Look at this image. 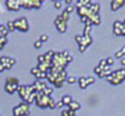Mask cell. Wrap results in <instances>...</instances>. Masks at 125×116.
Segmentation results:
<instances>
[{
	"instance_id": "f35d334b",
	"label": "cell",
	"mask_w": 125,
	"mask_h": 116,
	"mask_svg": "<svg viewBox=\"0 0 125 116\" xmlns=\"http://www.w3.org/2000/svg\"><path fill=\"white\" fill-rule=\"evenodd\" d=\"M52 1H54V3H55V1H58V0H52Z\"/></svg>"
},
{
	"instance_id": "d6986e66",
	"label": "cell",
	"mask_w": 125,
	"mask_h": 116,
	"mask_svg": "<svg viewBox=\"0 0 125 116\" xmlns=\"http://www.w3.org/2000/svg\"><path fill=\"white\" fill-rule=\"evenodd\" d=\"M6 43H8V38L0 34V50H1V49L5 46V44H6Z\"/></svg>"
},
{
	"instance_id": "4316f807",
	"label": "cell",
	"mask_w": 125,
	"mask_h": 116,
	"mask_svg": "<svg viewBox=\"0 0 125 116\" xmlns=\"http://www.w3.org/2000/svg\"><path fill=\"white\" fill-rule=\"evenodd\" d=\"M86 80H87V83H88V86L94 83V77H93V76H88V77H86Z\"/></svg>"
},
{
	"instance_id": "ba28073f",
	"label": "cell",
	"mask_w": 125,
	"mask_h": 116,
	"mask_svg": "<svg viewBox=\"0 0 125 116\" xmlns=\"http://www.w3.org/2000/svg\"><path fill=\"white\" fill-rule=\"evenodd\" d=\"M124 5H125V0H112L110 9H112V11H116L120 8H123Z\"/></svg>"
},
{
	"instance_id": "e575fe53",
	"label": "cell",
	"mask_w": 125,
	"mask_h": 116,
	"mask_svg": "<svg viewBox=\"0 0 125 116\" xmlns=\"http://www.w3.org/2000/svg\"><path fill=\"white\" fill-rule=\"evenodd\" d=\"M62 105H64V104H62V101H61V100H59V101H56V107H61Z\"/></svg>"
},
{
	"instance_id": "5bb4252c",
	"label": "cell",
	"mask_w": 125,
	"mask_h": 116,
	"mask_svg": "<svg viewBox=\"0 0 125 116\" xmlns=\"http://www.w3.org/2000/svg\"><path fill=\"white\" fill-rule=\"evenodd\" d=\"M73 100H74V99H73V97H71L70 94H65L64 97L61 98V101H62V104H64V105H68V106H69V104H70Z\"/></svg>"
},
{
	"instance_id": "484cf974",
	"label": "cell",
	"mask_w": 125,
	"mask_h": 116,
	"mask_svg": "<svg viewBox=\"0 0 125 116\" xmlns=\"http://www.w3.org/2000/svg\"><path fill=\"white\" fill-rule=\"evenodd\" d=\"M42 44H43V43H42L39 39H38V40H36V42L33 43V45H34V48H36V49H41V48H42Z\"/></svg>"
},
{
	"instance_id": "d4e9b609",
	"label": "cell",
	"mask_w": 125,
	"mask_h": 116,
	"mask_svg": "<svg viewBox=\"0 0 125 116\" xmlns=\"http://www.w3.org/2000/svg\"><path fill=\"white\" fill-rule=\"evenodd\" d=\"M105 61H107V65L108 66H112L114 64V57L113 56H109V57H107V59H105Z\"/></svg>"
},
{
	"instance_id": "8d00e7d4",
	"label": "cell",
	"mask_w": 125,
	"mask_h": 116,
	"mask_svg": "<svg viewBox=\"0 0 125 116\" xmlns=\"http://www.w3.org/2000/svg\"><path fill=\"white\" fill-rule=\"evenodd\" d=\"M3 71H5V67L3 64H0V72H3Z\"/></svg>"
},
{
	"instance_id": "4fadbf2b",
	"label": "cell",
	"mask_w": 125,
	"mask_h": 116,
	"mask_svg": "<svg viewBox=\"0 0 125 116\" xmlns=\"http://www.w3.org/2000/svg\"><path fill=\"white\" fill-rule=\"evenodd\" d=\"M77 82H79V86H80V88L81 89H85V88H87L88 87V83H87V80H86V77H79L77 78Z\"/></svg>"
},
{
	"instance_id": "8992f818",
	"label": "cell",
	"mask_w": 125,
	"mask_h": 116,
	"mask_svg": "<svg viewBox=\"0 0 125 116\" xmlns=\"http://www.w3.org/2000/svg\"><path fill=\"white\" fill-rule=\"evenodd\" d=\"M14 25H15V29L20 31V32H28L30 31V22L26 17H20L14 20Z\"/></svg>"
},
{
	"instance_id": "74e56055",
	"label": "cell",
	"mask_w": 125,
	"mask_h": 116,
	"mask_svg": "<svg viewBox=\"0 0 125 116\" xmlns=\"http://www.w3.org/2000/svg\"><path fill=\"white\" fill-rule=\"evenodd\" d=\"M64 1H65L66 4H69V5H70V4L73 3V0H64Z\"/></svg>"
},
{
	"instance_id": "1f68e13d",
	"label": "cell",
	"mask_w": 125,
	"mask_h": 116,
	"mask_svg": "<svg viewBox=\"0 0 125 116\" xmlns=\"http://www.w3.org/2000/svg\"><path fill=\"white\" fill-rule=\"evenodd\" d=\"M38 71H39V70H38V67H37V66H34V67H32V69H31V73H32V75H34V76H36V73H37Z\"/></svg>"
},
{
	"instance_id": "d6a6232c",
	"label": "cell",
	"mask_w": 125,
	"mask_h": 116,
	"mask_svg": "<svg viewBox=\"0 0 125 116\" xmlns=\"http://www.w3.org/2000/svg\"><path fill=\"white\" fill-rule=\"evenodd\" d=\"M65 10H66V11H68L69 14H71V12L74 11V6H71V5H69V6H68V8H66Z\"/></svg>"
},
{
	"instance_id": "44dd1931",
	"label": "cell",
	"mask_w": 125,
	"mask_h": 116,
	"mask_svg": "<svg viewBox=\"0 0 125 116\" xmlns=\"http://www.w3.org/2000/svg\"><path fill=\"white\" fill-rule=\"evenodd\" d=\"M92 29V25H85V28H83V36H88L90 32Z\"/></svg>"
},
{
	"instance_id": "9a60e30c",
	"label": "cell",
	"mask_w": 125,
	"mask_h": 116,
	"mask_svg": "<svg viewBox=\"0 0 125 116\" xmlns=\"http://www.w3.org/2000/svg\"><path fill=\"white\" fill-rule=\"evenodd\" d=\"M115 57H116V59H123V57H124V55H125V45L121 48V49H119L118 51H115Z\"/></svg>"
},
{
	"instance_id": "5b68a950",
	"label": "cell",
	"mask_w": 125,
	"mask_h": 116,
	"mask_svg": "<svg viewBox=\"0 0 125 116\" xmlns=\"http://www.w3.org/2000/svg\"><path fill=\"white\" fill-rule=\"evenodd\" d=\"M33 92H36V90H34V88H33L32 84H31V86L22 84V86H19V88H17V93H19V95L21 97V99H22L23 101H27L28 97H30ZM36 93H37V92H36Z\"/></svg>"
},
{
	"instance_id": "83f0119b",
	"label": "cell",
	"mask_w": 125,
	"mask_h": 116,
	"mask_svg": "<svg viewBox=\"0 0 125 116\" xmlns=\"http://www.w3.org/2000/svg\"><path fill=\"white\" fill-rule=\"evenodd\" d=\"M98 66H99V67H102V69H103V67H105V66H108V65H107V61H105V59H102V60L99 61Z\"/></svg>"
},
{
	"instance_id": "d590c367",
	"label": "cell",
	"mask_w": 125,
	"mask_h": 116,
	"mask_svg": "<svg viewBox=\"0 0 125 116\" xmlns=\"http://www.w3.org/2000/svg\"><path fill=\"white\" fill-rule=\"evenodd\" d=\"M120 62H121V65H123V67H125V56L123 57V59H120Z\"/></svg>"
},
{
	"instance_id": "f546056e",
	"label": "cell",
	"mask_w": 125,
	"mask_h": 116,
	"mask_svg": "<svg viewBox=\"0 0 125 116\" xmlns=\"http://www.w3.org/2000/svg\"><path fill=\"white\" fill-rule=\"evenodd\" d=\"M101 72H102V67H99V66L97 65V66L94 67V73H96V75H99Z\"/></svg>"
},
{
	"instance_id": "3957f363",
	"label": "cell",
	"mask_w": 125,
	"mask_h": 116,
	"mask_svg": "<svg viewBox=\"0 0 125 116\" xmlns=\"http://www.w3.org/2000/svg\"><path fill=\"white\" fill-rule=\"evenodd\" d=\"M30 112H31L30 104L26 103V101L20 103L19 105H16V106L12 109V114H14V116H28Z\"/></svg>"
},
{
	"instance_id": "cb8c5ba5",
	"label": "cell",
	"mask_w": 125,
	"mask_h": 116,
	"mask_svg": "<svg viewBox=\"0 0 125 116\" xmlns=\"http://www.w3.org/2000/svg\"><path fill=\"white\" fill-rule=\"evenodd\" d=\"M66 82H68L69 84H74V83H76V82H77V78H76V77H74V76H68Z\"/></svg>"
},
{
	"instance_id": "f1b7e54d",
	"label": "cell",
	"mask_w": 125,
	"mask_h": 116,
	"mask_svg": "<svg viewBox=\"0 0 125 116\" xmlns=\"http://www.w3.org/2000/svg\"><path fill=\"white\" fill-rule=\"evenodd\" d=\"M44 61H45L44 54H43V55H39V56H38V64H42V62H44Z\"/></svg>"
},
{
	"instance_id": "2e32d148",
	"label": "cell",
	"mask_w": 125,
	"mask_h": 116,
	"mask_svg": "<svg viewBox=\"0 0 125 116\" xmlns=\"http://www.w3.org/2000/svg\"><path fill=\"white\" fill-rule=\"evenodd\" d=\"M91 23H92V26H93V25H94V26L101 25V16H99V15H94V16L91 18Z\"/></svg>"
},
{
	"instance_id": "7402d4cb",
	"label": "cell",
	"mask_w": 125,
	"mask_h": 116,
	"mask_svg": "<svg viewBox=\"0 0 125 116\" xmlns=\"http://www.w3.org/2000/svg\"><path fill=\"white\" fill-rule=\"evenodd\" d=\"M61 116H76V115H75L74 111H71V110L68 109V110H64V111L61 112Z\"/></svg>"
},
{
	"instance_id": "9c48e42d",
	"label": "cell",
	"mask_w": 125,
	"mask_h": 116,
	"mask_svg": "<svg viewBox=\"0 0 125 116\" xmlns=\"http://www.w3.org/2000/svg\"><path fill=\"white\" fill-rule=\"evenodd\" d=\"M121 29H123V22L121 21H115L113 23V33H114V36H121Z\"/></svg>"
},
{
	"instance_id": "4dcf8cb0",
	"label": "cell",
	"mask_w": 125,
	"mask_h": 116,
	"mask_svg": "<svg viewBox=\"0 0 125 116\" xmlns=\"http://www.w3.org/2000/svg\"><path fill=\"white\" fill-rule=\"evenodd\" d=\"M54 8L55 9H60L61 8V1H60V0H58V1L54 3Z\"/></svg>"
},
{
	"instance_id": "ffe728a7",
	"label": "cell",
	"mask_w": 125,
	"mask_h": 116,
	"mask_svg": "<svg viewBox=\"0 0 125 116\" xmlns=\"http://www.w3.org/2000/svg\"><path fill=\"white\" fill-rule=\"evenodd\" d=\"M6 27H8L9 32H14V31H16V29H15V25H14V21H9V22L6 23Z\"/></svg>"
},
{
	"instance_id": "8fae6325",
	"label": "cell",
	"mask_w": 125,
	"mask_h": 116,
	"mask_svg": "<svg viewBox=\"0 0 125 116\" xmlns=\"http://www.w3.org/2000/svg\"><path fill=\"white\" fill-rule=\"evenodd\" d=\"M0 64H3L5 70H10L12 69L11 64H10V56H1L0 57Z\"/></svg>"
},
{
	"instance_id": "7a4b0ae2",
	"label": "cell",
	"mask_w": 125,
	"mask_h": 116,
	"mask_svg": "<svg viewBox=\"0 0 125 116\" xmlns=\"http://www.w3.org/2000/svg\"><path fill=\"white\" fill-rule=\"evenodd\" d=\"M105 78H107V81H108L110 84H113V86L120 84L121 82L125 81V67L119 69V70L112 72V73H110L109 76H107Z\"/></svg>"
},
{
	"instance_id": "ab89813d",
	"label": "cell",
	"mask_w": 125,
	"mask_h": 116,
	"mask_svg": "<svg viewBox=\"0 0 125 116\" xmlns=\"http://www.w3.org/2000/svg\"><path fill=\"white\" fill-rule=\"evenodd\" d=\"M0 116H1V114H0Z\"/></svg>"
},
{
	"instance_id": "7c38bea8",
	"label": "cell",
	"mask_w": 125,
	"mask_h": 116,
	"mask_svg": "<svg viewBox=\"0 0 125 116\" xmlns=\"http://www.w3.org/2000/svg\"><path fill=\"white\" fill-rule=\"evenodd\" d=\"M81 109V104L77 101V100H73L70 104H69V110H71V111H74V112H76L77 110H80Z\"/></svg>"
},
{
	"instance_id": "277c9868",
	"label": "cell",
	"mask_w": 125,
	"mask_h": 116,
	"mask_svg": "<svg viewBox=\"0 0 125 116\" xmlns=\"http://www.w3.org/2000/svg\"><path fill=\"white\" fill-rule=\"evenodd\" d=\"M20 86V81L16 77H8L5 81V90L9 94H14L17 92V88Z\"/></svg>"
},
{
	"instance_id": "30bf717a",
	"label": "cell",
	"mask_w": 125,
	"mask_h": 116,
	"mask_svg": "<svg viewBox=\"0 0 125 116\" xmlns=\"http://www.w3.org/2000/svg\"><path fill=\"white\" fill-rule=\"evenodd\" d=\"M32 86H33L34 90H36L37 93H39V92H43V89H44V88H45V87H47L48 84H47L45 82H42V81L37 80V81H36V82H34V83H33Z\"/></svg>"
},
{
	"instance_id": "6da1fadb",
	"label": "cell",
	"mask_w": 125,
	"mask_h": 116,
	"mask_svg": "<svg viewBox=\"0 0 125 116\" xmlns=\"http://www.w3.org/2000/svg\"><path fill=\"white\" fill-rule=\"evenodd\" d=\"M69 20H70V14L64 10L55 20H54V25L56 27V29L59 31V33H65L66 29H68V23H69Z\"/></svg>"
},
{
	"instance_id": "52a82bcc",
	"label": "cell",
	"mask_w": 125,
	"mask_h": 116,
	"mask_svg": "<svg viewBox=\"0 0 125 116\" xmlns=\"http://www.w3.org/2000/svg\"><path fill=\"white\" fill-rule=\"evenodd\" d=\"M5 5L9 10L11 11H19L21 9V5H20V0H6L5 1Z\"/></svg>"
},
{
	"instance_id": "e0dca14e",
	"label": "cell",
	"mask_w": 125,
	"mask_h": 116,
	"mask_svg": "<svg viewBox=\"0 0 125 116\" xmlns=\"http://www.w3.org/2000/svg\"><path fill=\"white\" fill-rule=\"evenodd\" d=\"M36 78L37 80H44V78H47V72H43V71H38L37 73H36Z\"/></svg>"
},
{
	"instance_id": "603a6c76",
	"label": "cell",
	"mask_w": 125,
	"mask_h": 116,
	"mask_svg": "<svg viewBox=\"0 0 125 116\" xmlns=\"http://www.w3.org/2000/svg\"><path fill=\"white\" fill-rule=\"evenodd\" d=\"M39 40H41L42 43H45V42H48V40H49V36H48L47 33H43V34H41V36H39Z\"/></svg>"
},
{
	"instance_id": "836d02e7",
	"label": "cell",
	"mask_w": 125,
	"mask_h": 116,
	"mask_svg": "<svg viewBox=\"0 0 125 116\" xmlns=\"http://www.w3.org/2000/svg\"><path fill=\"white\" fill-rule=\"evenodd\" d=\"M121 36L125 37V20L123 21V29H121Z\"/></svg>"
},
{
	"instance_id": "ac0fdd59",
	"label": "cell",
	"mask_w": 125,
	"mask_h": 116,
	"mask_svg": "<svg viewBox=\"0 0 125 116\" xmlns=\"http://www.w3.org/2000/svg\"><path fill=\"white\" fill-rule=\"evenodd\" d=\"M53 90H54V88H53V87H50V86L48 84V86L43 89V93H44L45 95H52V94H53Z\"/></svg>"
}]
</instances>
